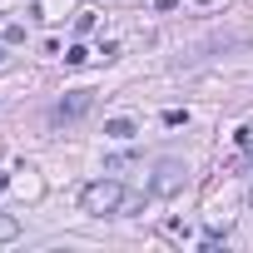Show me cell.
I'll return each instance as SVG.
<instances>
[{
    "instance_id": "1",
    "label": "cell",
    "mask_w": 253,
    "mask_h": 253,
    "mask_svg": "<svg viewBox=\"0 0 253 253\" xmlns=\"http://www.w3.org/2000/svg\"><path fill=\"white\" fill-rule=\"evenodd\" d=\"M124 204H129V194H124L114 179H94V184H84V194H80V209L84 213H119Z\"/></svg>"
},
{
    "instance_id": "2",
    "label": "cell",
    "mask_w": 253,
    "mask_h": 253,
    "mask_svg": "<svg viewBox=\"0 0 253 253\" xmlns=\"http://www.w3.org/2000/svg\"><path fill=\"white\" fill-rule=\"evenodd\" d=\"M89 104H94V94H89V89H65V99H60V109H55V114H60V119H80Z\"/></svg>"
},
{
    "instance_id": "3",
    "label": "cell",
    "mask_w": 253,
    "mask_h": 253,
    "mask_svg": "<svg viewBox=\"0 0 253 253\" xmlns=\"http://www.w3.org/2000/svg\"><path fill=\"white\" fill-rule=\"evenodd\" d=\"M179 184H184V164H174V159H164V164H159V174H154V184H149V189H154V194H174V189H179Z\"/></svg>"
},
{
    "instance_id": "4",
    "label": "cell",
    "mask_w": 253,
    "mask_h": 253,
    "mask_svg": "<svg viewBox=\"0 0 253 253\" xmlns=\"http://www.w3.org/2000/svg\"><path fill=\"white\" fill-rule=\"evenodd\" d=\"M104 134H109V139H134V119H109Z\"/></svg>"
},
{
    "instance_id": "5",
    "label": "cell",
    "mask_w": 253,
    "mask_h": 253,
    "mask_svg": "<svg viewBox=\"0 0 253 253\" xmlns=\"http://www.w3.org/2000/svg\"><path fill=\"white\" fill-rule=\"evenodd\" d=\"M10 238H20V218L0 213V243H10Z\"/></svg>"
},
{
    "instance_id": "6",
    "label": "cell",
    "mask_w": 253,
    "mask_h": 253,
    "mask_svg": "<svg viewBox=\"0 0 253 253\" xmlns=\"http://www.w3.org/2000/svg\"><path fill=\"white\" fill-rule=\"evenodd\" d=\"M84 60H89L84 45H70V50H65V65H84Z\"/></svg>"
},
{
    "instance_id": "7",
    "label": "cell",
    "mask_w": 253,
    "mask_h": 253,
    "mask_svg": "<svg viewBox=\"0 0 253 253\" xmlns=\"http://www.w3.org/2000/svg\"><path fill=\"white\" fill-rule=\"evenodd\" d=\"M238 149H248V154H253V129H238Z\"/></svg>"
},
{
    "instance_id": "8",
    "label": "cell",
    "mask_w": 253,
    "mask_h": 253,
    "mask_svg": "<svg viewBox=\"0 0 253 253\" xmlns=\"http://www.w3.org/2000/svg\"><path fill=\"white\" fill-rule=\"evenodd\" d=\"M154 5H159V10H174V5H179V0H154Z\"/></svg>"
},
{
    "instance_id": "9",
    "label": "cell",
    "mask_w": 253,
    "mask_h": 253,
    "mask_svg": "<svg viewBox=\"0 0 253 253\" xmlns=\"http://www.w3.org/2000/svg\"><path fill=\"white\" fill-rule=\"evenodd\" d=\"M199 5H213V0H199Z\"/></svg>"
},
{
    "instance_id": "10",
    "label": "cell",
    "mask_w": 253,
    "mask_h": 253,
    "mask_svg": "<svg viewBox=\"0 0 253 253\" xmlns=\"http://www.w3.org/2000/svg\"><path fill=\"white\" fill-rule=\"evenodd\" d=\"M0 60H5V50H0Z\"/></svg>"
}]
</instances>
